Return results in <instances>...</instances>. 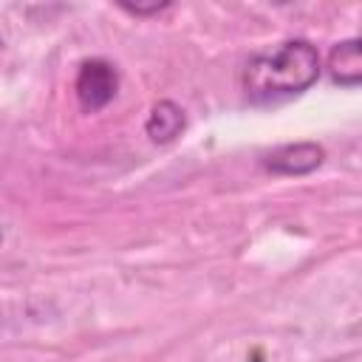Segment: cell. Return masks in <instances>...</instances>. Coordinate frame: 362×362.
Returning <instances> with one entry per match:
<instances>
[{
    "label": "cell",
    "mask_w": 362,
    "mask_h": 362,
    "mask_svg": "<svg viewBox=\"0 0 362 362\" xmlns=\"http://www.w3.org/2000/svg\"><path fill=\"white\" fill-rule=\"evenodd\" d=\"M184 124H187L184 110H181L175 102L161 99V102L153 105L144 130H147V136H150L156 144H167V141H173V139L184 130Z\"/></svg>",
    "instance_id": "cell-5"
},
{
    "label": "cell",
    "mask_w": 362,
    "mask_h": 362,
    "mask_svg": "<svg viewBox=\"0 0 362 362\" xmlns=\"http://www.w3.org/2000/svg\"><path fill=\"white\" fill-rule=\"evenodd\" d=\"M322 158H325V150L317 141H294L272 150L263 164L277 175H305V173H314L322 164Z\"/></svg>",
    "instance_id": "cell-3"
},
{
    "label": "cell",
    "mask_w": 362,
    "mask_h": 362,
    "mask_svg": "<svg viewBox=\"0 0 362 362\" xmlns=\"http://www.w3.org/2000/svg\"><path fill=\"white\" fill-rule=\"evenodd\" d=\"M0 243H3V229H0Z\"/></svg>",
    "instance_id": "cell-7"
},
{
    "label": "cell",
    "mask_w": 362,
    "mask_h": 362,
    "mask_svg": "<svg viewBox=\"0 0 362 362\" xmlns=\"http://www.w3.org/2000/svg\"><path fill=\"white\" fill-rule=\"evenodd\" d=\"M76 99L85 110L96 113L105 105L113 102L116 90H119V74L107 59H85L79 65L76 82H74Z\"/></svg>",
    "instance_id": "cell-2"
},
{
    "label": "cell",
    "mask_w": 362,
    "mask_h": 362,
    "mask_svg": "<svg viewBox=\"0 0 362 362\" xmlns=\"http://www.w3.org/2000/svg\"><path fill=\"white\" fill-rule=\"evenodd\" d=\"M170 3H153V6H127V3H122V8L124 11H130V14H158V11H164Z\"/></svg>",
    "instance_id": "cell-6"
},
{
    "label": "cell",
    "mask_w": 362,
    "mask_h": 362,
    "mask_svg": "<svg viewBox=\"0 0 362 362\" xmlns=\"http://www.w3.org/2000/svg\"><path fill=\"white\" fill-rule=\"evenodd\" d=\"M328 74L337 85L354 88L362 82V40L351 37L331 48L328 54Z\"/></svg>",
    "instance_id": "cell-4"
},
{
    "label": "cell",
    "mask_w": 362,
    "mask_h": 362,
    "mask_svg": "<svg viewBox=\"0 0 362 362\" xmlns=\"http://www.w3.org/2000/svg\"><path fill=\"white\" fill-rule=\"evenodd\" d=\"M320 76V54L308 40H288L274 51L257 54L243 71L246 96L257 105L280 102L308 90Z\"/></svg>",
    "instance_id": "cell-1"
}]
</instances>
